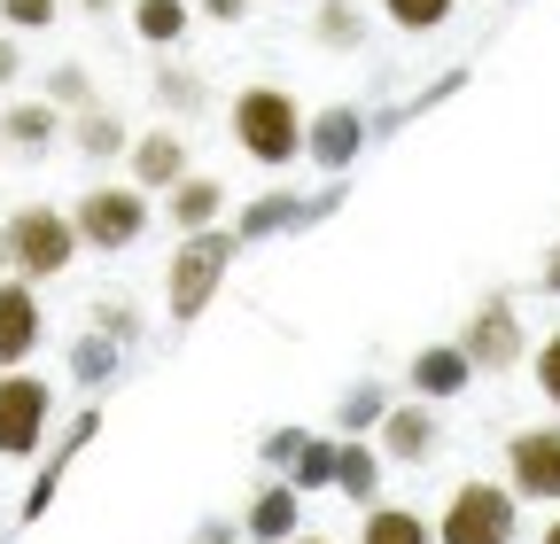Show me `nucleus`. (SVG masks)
I'll list each match as a JSON object with an SVG mask.
<instances>
[{"instance_id": "f704fd0d", "label": "nucleus", "mask_w": 560, "mask_h": 544, "mask_svg": "<svg viewBox=\"0 0 560 544\" xmlns=\"http://www.w3.org/2000/svg\"><path fill=\"white\" fill-rule=\"evenodd\" d=\"M195 544H234V521H202V529H195Z\"/></svg>"}, {"instance_id": "72a5a7b5", "label": "nucleus", "mask_w": 560, "mask_h": 544, "mask_svg": "<svg viewBox=\"0 0 560 544\" xmlns=\"http://www.w3.org/2000/svg\"><path fill=\"white\" fill-rule=\"evenodd\" d=\"M202 16H219V24H242V16H249V0H202Z\"/></svg>"}, {"instance_id": "a211bd4d", "label": "nucleus", "mask_w": 560, "mask_h": 544, "mask_svg": "<svg viewBox=\"0 0 560 544\" xmlns=\"http://www.w3.org/2000/svg\"><path fill=\"white\" fill-rule=\"evenodd\" d=\"M70 149H79V156H94V164L132 156V125H125L117 109H86V117H70Z\"/></svg>"}, {"instance_id": "473e14b6", "label": "nucleus", "mask_w": 560, "mask_h": 544, "mask_svg": "<svg viewBox=\"0 0 560 544\" xmlns=\"http://www.w3.org/2000/svg\"><path fill=\"white\" fill-rule=\"evenodd\" d=\"M16 71H24V55H16V39H0V94L16 86Z\"/></svg>"}, {"instance_id": "2eb2a0df", "label": "nucleus", "mask_w": 560, "mask_h": 544, "mask_svg": "<svg viewBox=\"0 0 560 544\" xmlns=\"http://www.w3.org/2000/svg\"><path fill=\"white\" fill-rule=\"evenodd\" d=\"M164 211H172V234H210V226H226V187L210 179V172H187L172 194H164Z\"/></svg>"}, {"instance_id": "aec40b11", "label": "nucleus", "mask_w": 560, "mask_h": 544, "mask_svg": "<svg viewBox=\"0 0 560 544\" xmlns=\"http://www.w3.org/2000/svg\"><path fill=\"white\" fill-rule=\"evenodd\" d=\"M195 24V0H132V32L149 47H179Z\"/></svg>"}, {"instance_id": "9d476101", "label": "nucleus", "mask_w": 560, "mask_h": 544, "mask_svg": "<svg viewBox=\"0 0 560 544\" xmlns=\"http://www.w3.org/2000/svg\"><path fill=\"white\" fill-rule=\"evenodd\" d=\"M374 444H382V459H397V466H420V459H436V444H444V428H436V404H389V421L374 428Z\"/></svg>"}, {"instance_id": "c756f323", "label": "nucleus", "mask_w": 560, "mask_h": 544, "mask_svg": "<svg viewBox=\"0 0 560 544\" xmlns=\"http://www.w3.org/2000/svg\"><path fill=\"white\" fill-rule=\"evenodd\" d=\"M62 16V0H0V24L9 32H47Z\"/></svg>"}, {"instance_id": "20e7f679", "label": "nucleus", "mask_w": 560, "mask_h": 544, "mask_svg": "<svg viewBox=\"0 0 560 544\" xmlns=\"http://www.w3.org/2000/svg\"><path fill=\"white\" fill-rule=\"evenodd\" d=\"M514 529H522V498L506 490V483H459L452 498H444V521H436V544H514Z\"/></svg>"}, {"instance_id": "393cba45", "label": "nucleus", "mask_w": 560, "mask_h": 544, "mask_svg": "<svg viewBox=\"0 0 560 544\" xmlns=\"http://www.w3.org/2000/svg\"><path fill=\"white\" fill-rule=\"evenodd\" d=\"M335 459H342V436H304L289 483H296V490H335Z\"/></svg>"}, {"instance_id": "e433bc0d", "label": "nucleus", "mask_w": 560, "mask_h": 544, "mask_svg": "<svg viewBox=\"0 0 560 544\" xmlns=\"http://www.w3.org/2000/svg\"><path fill=\"white\" fill-rule=\"evenodd\" d=\"M79 9H86V16H109V9H117V0H79Z\"/></svg>"}, {"instance_id": "ddd939ff", "label": "nucleus", "mask_w": 560, "mask_h": 544, "mask_svg": "<svg viewBox=\"0 0 560 544\" xmlns=\"http://www.w3.org/2000/svg\"><path fill=\"white\" fill-rule=\"evenodd\" d=\"M405 381H412L420 404H444V397H459V389L475 381V358H467L459 343H420L412 366H405Z\"/></svg>"}, {"instance_id": "412c9836", "label": "nucleus", "mask_w": 560, "mask_h": 544, "mask_svg": "<svg viewBox=\"0 0 560 544\" xmlns=\"http://www.w3.org/2000/svg\"><path fill=\"white\" fill-rule=\"evenodd\" d=\"M359 544H436V521H420L412 506H374L359 521Z\"/></svg>"}, {"instance_id": "c85d7f7f", "label": "nucleus", "mask_w": 560, "mask_h": 544, "mask_svg": "<svg viewBox=\"0 0 560 544\" xmlns=\"http://www.w3.org/2000/svg\"><path fill=\"white\" fill-rule=\"evenodd\" d=\"M94 334H109V343L125 351L132 334H140V311H132L125 296H102V304H94Z\"/></svg>"}, {"instance_id": "58836bf2", "label": "nucleus", "mask_w": 560, "mask_h": 544, "mask_svg": "<svg viewBox=\"0 0 560 544\" xmlns=\"http://www.w3.org/2000/svg\"><path fill=\"white\" fill-rule=\"evenodd\" d=\"M545 544H560V513H552V521H545Z\"/></svg>"}, {"instance_id": "1a4fd4ad", "label": "nucleus", "mask_w": 560, "mask_h": 544, "mask_svg": "<svg viewBox=\"0 0 560 544\" xmlns=\"http://www.w3.org/2000/svg\"><path fill=\"white\" fill-rule=\"evenodd\" d=\"M39 334H47L39 288L32 281H0V374H24V358L39 351Z\"/></svg>"}, {"instance_id": "4c0bfd02", "label": "nucleus", "mask_w": 560, "mask_h": 544, "mask_svg": "<svg viewBox=\"0 0 560 544\" xmlns=\"http://www.w3.org/2000/svg\"><path fill=\"white\" fill-rule=\"evenodd\" d=\"M0 281H16V272H9V241H0Z\"/></svg>"}, {"instance_id": "4468645a", "label": "nucleus", "mask_w": 560, "mask_h": 544, "mask_svg": "<svg viewBox=\"0 0 560 544\" xmlns=\"http://www.w3.org/2000/svg\"><path fill=\"white\" fill-rule=\"evenodd\" d=\"M62 132H70V117H62L47 94H24V102H9V109H0V149H16V156L55 149Z\"/></svg>"}, {"instance_id": "c9c22d12", "label": "nucleus", "mask_w": 560, "mask_h": 544, "mask_svg": "<svg viewBox=\"0 0 560 544\" xmlns=\"http://www.w3.org/2000/svg\"><path fill=\"white\" fill-rule=\"evenodd\" d=\"M545 288H552V296H560V249H552V257H545Z\"/></svg>"}, {"instance_id": "a878e982", "label": "nucleus", "mask_w": 560, "mask_h": 544, "mask_svg": "<svg viewBox=\"0 0 560 544\" xmlns=\"http://www.w3.org/2000/svg\"><path fill=\"white\" fill-rule=\"evenodd\" d=\"M156 102H164L172 117H195V109L210 102V86H202L195 71H172V62H164V71H156Z\"/></svg>"}, {"instance_id": "423d86ee", "label": "nucleus", "mask_w": 560, "mask_h": 544, "mask_svg": "<svg viewBox=\"0 0 560 544\" xmlns=\"http://www.w3.org/2000/svg\"><path fill=\"white\" fill-rule=\"evenodd\" d=\"M55 421V381L39 374H0V459H32Z\"/></svg>"}, {"instance_id": "9b49d317", "label": "nucleus", "mask_w": 560, "mask_h": 544, "mask_svg": "<svg viewBox=\"0 0 560 544\" xmlns=\"http://www.w3.org/2000/svg\"><path fill=\"white\" fill-rule=\"evenodd\" d=\"M125 164H132V187L140 194H172L187 179V132H172V125L164 132H132V156Z\"/></svg>"}, {"instance_id": "7ed1b4c3", "label": "nucleus", "mask_w": 560, "mask_h": 544, "mask_svg": "<svg viewBox=\"0 0 560 544\" xmlns=\"http://www.w3.org/2000/svg\"><path fill=\"white\" fill-rule=\"evenodd\" d=\"M0 241H9V272L16 281H55V272H70L79 264V218L70 211H55V202H16L9 211V226H0Z\"/></svg>"}, {"instance_id": "f03ea898", "label": "nucleus", "mask_w": 560, "mask_h": 544, "mask_svg": "<svg viewBox=\"0 0 560 544\" xmlns=\"http://www.w3.org/2000/svg\"><path fill=\"white\" fill-rule=\"evenodd\" d=\"M234 257H242V234H234V226L187 234V241L172 249V264H164V311H172V327H195V319L210 311V296L226 288Z\"/></svg>"}, {"instance_id": "6e6552de", "label": "nucleus", "mask_w": 560, "mask_h": 544, "mask_svg": "<svg viewBox=\"0 0 560 544\" xmlns=\"http://www.w3.org/2000/svg\"><path fill=\"white\" fill-rule=\"evenodd\" d=\"M459 351L475 358V374H506V366H522V319H514V304L506 296H490V304H475V319L459 327Z\"/></svg>"}, {"instance_id": "39448f33", "label": "nucleus", "mask_w": 560, "mask_h": 544, "mask_svg": "<svg viewBox=\"0 0 560 544\" xmlns=\"http://www.w3.org/2000/svg\"><path fill=\"white\" fill-rule=\"evenodd\" d=\"M70 218H79V241H86V249L117 257V249H132L140 234H149V194H140L132 179H125V187L102 179V187H86L79 202H70Z\"/></svg>"}, {"instance_id": "2f4dec72", "label": "nucleus", "mask_w": 560, "mask_h": 544, "mask_svg": "<svg viewBox=\"0 0 560 544\" xmlns=\"http://www.w3.org/2000/svg\"><path fill=\"white\" fill-rule=\"evenodd\" d=\"M296 451H304V428H272L265 436V466H296Z\"/></svg>"}, {"instance_id": "bb28decb", "label": "nucleus", "mask_w": 560, "mask_h": 544, "mask_svg": "<svg viewBox=\"0 0 560 544\" xmlns=\"http://www.w3.org/2000/svg\"><path fill=\"white\" fill-rule=\"evenodd\" d=\"M452 9L459 0H382V16L397 32H436V24H452Z\"/></svg>"}, {"instance_id": "f3484780", "label": "nucleus", "mask_w": 560, "mask_h": 544, "mask_svg": "<svg viewBox=\"0 0 560 544\" xmlns=\"http://www.w3.org/2000/svg\"><path fill=\"white\" fill-rule=\"evenodd\" d=\"M335 194H319V202H296V194H265V202H249V211L234 218V234L242 241H265V234H289V226H304V218H319Z\"/></svg>"}, {"instance_id": "cd10ccee", "label": "nucleus", "mask_w": 560, "mask_h": 544, "mask_svg": "<svg viewBox=\"0 0 560 544\" xmlns=\"http://www.w3.org/2000/svg\"><path fill=\"white\" fill-rule=\"evenodd\" d=\"M70 374H79V381H94V389H102V381L117 374V343H109V334H86V343H79V351H70Z\"/></svg>"}, {"instance_id": "7c9ffc66", "label": "nucleus", "mask_w": 560, "mask_h": 544, "mask_svg": "<svg viewBox=\"0 0 560 544\" xmlns=\"http://www.w3.org/2000/svg\"><path fill=\"white\" fill-rule=\"evenodd\" d=\"M529 374H537V389H545V404L560 413V334H545V343L529 351Z\"/></svg>"}, {"instance_id": "f257e3e1", "label": "nucleus", "mask_w": 560, "mask_h": 544, "mask_svg": "<svg viewBox=\"0 0 560 544\" xmlns=\"http://www.w3.org/2000/svg\"><path fill=\"white\" fill-rule=\"evenodd\" d=\"M226 125H234V149H242L249 164H265V172L296 164V156H304V132H312V117L296 109L289 86H242Z\"/></svg>"}, {"instance_id": "4be33fe9", "label": "nucleus", "mask_w": 560, "mask_h": 544, "mask_svg": "<svg viewBox=\"0 0 560 544\" xmlns=\"http://www.w3.org/2000/svg\"><path fill=\"white\" fill-rule=\"evenodd\" d=\"M389 421V397L374 389V381H350L342 397H335V436H374Z\"/></svg>"}, {"instance_id": "dca6fc26", "label": "nucleus", "mask_w": 560, "mask_h": 544, "mask_svg": "<svg viewBox=\"0 0 560 544\" xmlns=\"http://www.w3.org/2000/svg\"><path fill=\"white\" fill-rule=\"evenodd\" d=\"M296 513H304V490L280 474V483H265V490L249 498L242 529H249V544H296Z\"/></svg>"}, {"instance_id": "b1692460", "label": "nucleus", "mask_w": 560, "mask_h": 544, "mask_svg": "<svg viewBox=\"0 0 560 544\" xmlns=\"http://www.w3.org/2000/svg\"><path fill=\"white\" fill-rule=\"evenodd\" d=\"M39 94H47L62 117H86V109H102V102H94V71H86V62H55Z\"/></svg>"}, {"instance_id": "6ab92c4d", "label": "nucleus", "mask_w": 560, "mask_h": 544, "mask_svg": "<svg viewBox=\"0 0 560 544\" xmlns=\"http://www.w3.org/2000/svg\"><path fill=\"white\" fill-rule=\"evenodd\" d=\"M335 490H342L350 506H374V490H382V451H374L366 436H342V459H335Z\"/></svg>"}, {"instance_id": "f8f14e48", "label": "nucleus", "mask_w": 560, "mask_h": 544, "mask_svg": "<svg viewBox=\"0 0 560 544\" xmlns=\"http://www.w3.org/2000/svg\"><path fill=\"white\" fill-rule=\"evenodd\" d=\"M359 141H366V117L350 109V102H335V109H319V117H312L304 156H312L319 172H350V164H359Z\"/></svg>"}, {"instance_id": "0eeeda50", "label": "nucleus", "mask_w": 560, "mask_h": 544, "mask_svg": "<svg viewBox=\"0 0 560 544\" xmlns=\"http://www.w3.org/2000/svg\"><path fill=\"white\" fill-rule=\"evenodd\" d=\"M506 490L522 506H560V421L506 436Z\"/></svg>"}, {"instance_id": "ea45409f", "label": "nucleus", "mask_w": 560, "mask_h": 544, "mask_svg": "<svg viewBox=\"0 0 560 544\" xmlns=\"http://www.w3.org/2000/svg\"><path fill=\"white\" fill-rule=\"evenodd\" d=\"M296 544H327V536H296Z\"/></svg>"}, {"instance_id": "5701e85b", "label": "nucleus", "mask_w": 560, "mask_h": 544, "mask_svg": "<svg viewBox=\"0 0 560 544\" xmlns=\"http://www.w3.org/2000/svg\"><path fill=\"white\" fill-rule=\"evenodd\" d=\"M312 39L335 47V55H350V47H366V16L350 9V0H319V9H312Z\"/></svg>"}]
</instances>
